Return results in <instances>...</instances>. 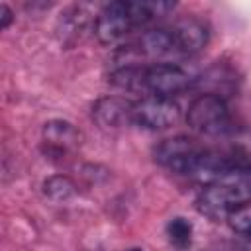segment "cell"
<instances>
[{
  "label": "cell",
  "instance_id": "14",
  "mask_svg": "<svg viewBox=\"0 0 251 251\" xmlns=\"http://www.w3.org/2000/svg\"><path fill=\"white\" fill-rule=\"evenodd\" d=\"M12 20H14V14L8 8V4H0V27L2 29H8V25L12 24Z\"/></svg>",
  "mask_w": 251,
  "mask_h": 251
},
{
  "label": "cell",
  "instance_id": "6",
  "mask_svg": "<svg viewBox=\"0 0 251 251\" xmlns=\"http://www.w3.org/2000/svg\"><path fill=\"white\" fill-rule=\"evenodd\" d=\"M247 198L235 176H227L218 182L204 184L196 196V210L210 220H227V216L245 204Z\"/></svg>",
  "mask_w": 251,
  "mask_h": 251
},
{
  "label": "cell",
  "instance_id": "4",
  "mask_svg": "<svg viewBox=\"0 0 251 251\" xmlns=\"http://www.w3.org/2000/svg\"><path fill=\"white\" fill-rule=\"evenodd\" d=\"M186 124L192 131L216 139L229 133L235 127L231 122L227 102L214 92L200 94L190 102L186 112Z\"/></svg>",
  "mask_w": 251,
  "mask_h": 251
},
{
  "label": "cell",
  "instance_id": "15",
  "mask_svg": "<svg viewBox=\"0 0 251 251\" xmlns=\"http://www.w3.org/2000/svg\"><path fill=\"white\" fill-rule=\"evenodd\" d=\"M241 251H251V233H249V235H243V241H241Z\"/></svg>",
  "mask_w": 251,
  "mask_h": 251
},
{
  "label": "cell",
  "instance_id": "13",
  "mask_svg": "<svg viewBox=\"0 0 251 251\" xmlns=\"http://www.w3.org/2000/svg\"><path fill=\"white\" fill-rule=\"evenodd\" d=\"M227 224L231 226L233 231L241 235H249L251 233V202H245L239 208H235L227 216Z\"/></svg>",
  "mask_w": 251,
  "mask_h": 251
},
{
  "label": "cell",
  "instance_id": "10",
  "mask_svg": "<svg viewBox=\"0 0 251 251\" xmlns=\"http://www.w3.org/2000/svg\"><path fill=\"white\" fill-rule=\"evenodd\" d=\"M43 143L47 145V155L63 157L71 149L78 147L80 131L65 120H51L43 126Z\"/></svg>",
  "mask_w": 251,
  "mask_h": 251
},
{
  "label": "cell",
  "instance_id": "8",
  "mask_svg": "<svg viewBox=\"0 0 251 251\" xmlns=\"http://www.w3.org/2000/svg\"><path fill=\"white\" fill-rule=\"evenodd\" d=\"M171 37H173V47H175V57H186V55H196L200 53L210 39L208 25L202 20L196 18H184L169 25Z\"/></svg>",
  "mask_w": 251,
  "mask_h": 251
},
{
  "label": "cell",
  "instance_id": "16",
  "mask_svg": "<svg viewBox=\"0 0 251 251\" xmlns=\"http://www.w3.org/2000/svg\"><path fill=\"white\" fill-rule=\"evenodd\" d=\"M126 251H143V249H139V247H131V249H126Z\"/></svg>",
  "mask_w": 251,
  "mask_h": 251
},
{
  "label": "cell",
  "instance_id": "5",
  "mask_svg": "<svg viewBox=\"0 0 251 251\" xmlns=\"http://www.w3.org/2000/svg\"><path fill=\"white\" fill-rule=\"evenodd\" d=\"M210 147L222 180L251 171V127H233Z\"/></svg>",
  "mask_w": 251,
  "mask_h": 251
},
{
  "label": "cell",
  "instance_id": "3",
  "mask_svg": "<svg viewBox=\"0 0 251 251\" xmlns=\"http://www.w3.org/2000/svg\"><path fill=\"white\" fill-rule=\"evenodd\" d=\"M155 161L171 173L190 176L194 180L206 182L208 169V145L188 135H175L163 139L155 151Z\"/></svg>",
  "mask_w": 251,
  "mask_h": 251
},
{
  "label": "cell",
  "instance_id": "7",
  "mask_svg": "<svg viewBox=\"0 0 251 251\" xmlns=\"http://www.w3.org/2000/svg\"><path fill=\"white\" fill-rule=\"evenodd\" d=\"M180 120V106L173 98L165 96H143L133 102L131 108V126L141 129L159 131L175 126Z\"/></svg>",
  "mask_w": 251,
  "mask_h": 251
},
{
  "label": "cell",
  "instance_id": "1",
  "mask_svg": "<svg viewBox=\"0 0 251 251\" xmlns=\"http://www.w3.org/2000/svg\"><path fill=\"white\" fill-rule=\"evenodd\" d=\"M194 80L196 75L178 63L120 65L108 76V82L120 90L165 98H173L175 94L188 90Z\"/></svg>",
  "mask_w": 251,
  "mask_h": 251
},
{
  "label": "cell",
  "instance_id": "11",
  "mask_svg": "<svg viewBox=\"0 0 251 251\" xmlns=\"http://www.w3.org/2000/svg\"><path fill=\"white\" fill-rule=\"evenodd\" d=\"M167 237L171 241L173 247H176L178 251L186 249L190 245V239H192V224L186 220V218H173L169 224H167Z\"/></svg>",
  "mask_w": 251,
  "mask_h": 251
},
{
  "label": "cell",
  "instance_id": "9",
  "mask_svg": "<svg viewBox=\"0 0 251 251\" xmlns=\"http://www.w3.org/2000/svg\"><path fill=\"white\" fill-rule=\"evenodd\" d=\"M131 100L120 96H104L92 106V118L104 129H120L131 126Z\"/></svg>",
  "mask_w": 251,
  "mask_h": 251
},
{
  "label": "cell",
  "instance_id": "12",
  "mask_svg": "<svg viewBox=\"0 0 251 251\" xmlns=\"http://www.w3.org/2000/svg\"><path fill=\"white\" fill-rule=\"evenodd\" d=\"M43 192H45V196H49L53 200H65L75 194V184L71 182V178L59 175V176H51L43 184Z\"/></svg>",
  "mask_w": 251,
  "mask_h": 251
},
{
  "label": "cell",
  "instance_id": "2",
  "mask_svg": "<svg viewBox=\"0 0 251 251\" xmlns=\"http://www.w3.org/2000/svg\"><path fill=\"white\" fill-rule=\"evenodd\" d=\"M171 10H175V2H163V0L110 2L98 12L94 20V33L98 41L106 45L118 43L137 27H145L157 22L159 18L167 16Z\"/></svg>",
  "mask_w": 251,
  "mask_h": 251
}]
</instances>
